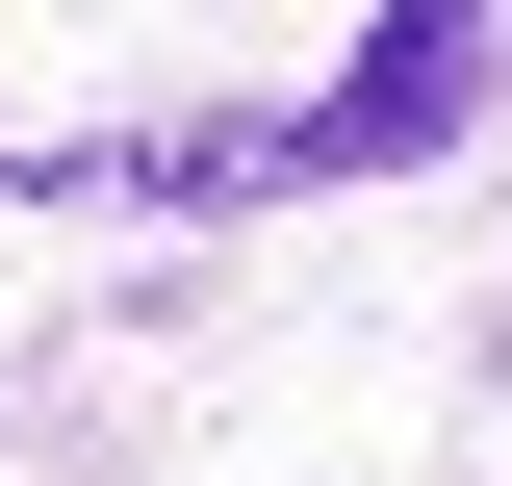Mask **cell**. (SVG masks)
<instances>
[{
  "mask_svg": "<svg viewBox=\"0 0 512 486\" xmlns=\"http://www.w3.org/2000/svg\"><path fill=\"white\" fill-rule=\"evenodd\" d=\"M461 103H487V0H384L282 103V180H410V154H461Z\"/></svg>",
  "mask_w": 512,
  "mask_h": 486,
  "instance_id": "cell-1",
  "label": "cell"
}]
</instances>
